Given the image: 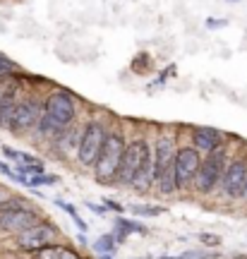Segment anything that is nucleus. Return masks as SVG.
Returning <instances> with one entry per match:
<instances>
[{
    "mask_svg": "<svg viewBox=\"0 0 247 259\" xmlns=\"http://www.w3.org/2000/svg\"><path fill=\"white\" fill-rule=\"evenodd\" d=\"M226 24V19H207V29H219Z\"/></svg>",
    "mask_w": 247,
    "mask_h": 259,
    "instance_id": "obj_23",
    "label": "nucleus"
},
{
    "mask_svg": "<svg viewBox=\"0 0 247 259\" xmlns=\"http://www.w3.org/2000/svg\"><path fill=\"white\" fill-rule=\"evenodd\" d=\"M151 158V149H149V142L147 139H130V144L125 147V154H122V161H120V168H118V180L122 185H130L132 178L137 173L139 168L144 166V161Z\"/></svg>",
    "mask_w": 247,
    "mask_h": 259,
    "instance_id": "obj_6",
    "label": "nucleus"
},
{
    "mask_svg": "<svg viewBox=\"0 0 247 259\" xmlns=\"http://www.w3.org/2000/svg\"><path fill=\"white\" fill-rule=\"evenodd\" d=\"M58 176H46V173H38V176L29 178V187H38V185H58Z\"/></svg>",
    "mask_w": 247,
    "mask_h": 259,
    "instance_id": "obj_20",
    "label": "nucleus"
},
{
    "mask_svg": "<svg viewBox=\"0 0 247 259\" xmlns=\"http://www.w3.org/2000/svg\"><path fill=\"white\" fill-rule=\"evenodd\" d=\"M192 147L197 151H214V149L223 147V135L214 127H194L192 130Z\"/></svg>",
    "mask_w": 247,
    "mask_h": 259,
    "instance_id": "obj_12",
    "label": "nucleus"
},
{
    "mask_svg": "<svg viewBox=\"0 0 247 259\" xmlns=\"http://www.w3.org/2000/svg\"><path fill=\"white\" fill-rule=\"evenodd\" d=\"M36 221H38V213L34 211L31 206L0 211V231H5V233H15V235H19L22 231L31 228Z\"/></svg>",
    "mask_w": 247,
    "mask_h": 259,
    "instance_id": "obj_11",
    "label": "nucleus"
},
{
    "mask_svg": "<svg viewBox=\"0 0 247 259\" xmlns=\"http://www.w3.org/2000/svg\"><path fill=\"white\" fill-rule=\"evenodd\" d=\"M36 259H82L79 257V252L72 250V247H65V245H46V247H41V250L34 252Z\"/></svg>",
    "mask_w": 247,
    "mask_h": 259,
    "instance_id": "obj_15",
    "label": "nucleus"
},
{
    "mask_svg": "<svg viewBox=\"0 0 247 259\" xmlns=\"http://www.w3.org/2000/svg\"><path fill=\"white\" fill-rule=\"evenodd\" d=\"M125 147H128V142L122 137V132H108L106 135V142H103V147L99 151V158L94 161V176H96L99 183H110L113 178L118 176Z\"/></svg>",
    "mask_w": 247,
    "mask_h": 259,
    "instance_id": "obj_1",
    "label": "nucleus"
},
{
    "mask_svg": "<svg viewBox=\"0 0 247 259\" xmlns=\"http://www.w3.org/2000/svg\"><path fill=\"white\" fill-rule=\"evenodd\" d=\"M8 197H10V192H8V190H5V187H0V204L5 202Z\"/></svg>",
    "mask_w": 247,
    "mask_h": 259,
    "instance_id": "obj_27",
    "label": "nucleus"
},
{
    "mask_svg": "<svg viewBox=\"0 0 247 259\" xmlns=\"http://www.w3.org/2000/svg\"><path fill=\"white\" fill-rule=\"evenodd\" d=\"M226 149L219 147L214 149V151H209L207 154V158L199 163V170H197V176H194V187L199 190L201 194L211 192L214 187H216V183L221 180V176H223V170H226Z\"/></svg>",
    "mask_w": 247,
    "mask_h": 259,
    "instance_id": "obj_4",
    "label": "nucleus"
},
{
    "mask_svg": "<svg viewBox=\"0 0 247 259\" xmlns=\"http://www.w3.org/2000/svg\"><path fill=\"white\" fill-rule=\"evenodd\" d=\"M44 115H48L51 120L58 122L60 130H67L70 125H74V118H77L74 94H70L67 89H53L44 99Z\"/></svg>",
    "mask_w": 247,
    "mask_h": 259,
    "instance_id": "obj_3",
    "label": "nucleus"
},
{
    "mask_svg": "<svg viewBox=\"0 0 247 259\" xmlns=\"http://www.w3.org/2000/svg\"><path fill=\"white\" fill-rule=\"evenodd\" d=\"M70 216H72V221L77 223V226H79V231H87V223H84L82 219H79V216H77V211H74V213H70Z\"/></svg>",
    "mask_w": 247,
    "mask_h": 259,
    "instance_id": "obj_24",
    "label": "nucleus"
},
{
    "mask_svg": "<svg viewBox=\"0 0 247 259\" xmlns=\"http://www.w3.org/2000/svg\"><path fill=\"white\" fill-rule=\"evenodd\" d=\"M201 156L194 147H183L175 151V161H173V180H175V190H185L190 185L199 170Z\"/></svg>",
    "mask_w": 247,
    "mask_h": 259,
    "instance_id": "obj_7",
    "label": "nucleus"
},
{
    "mask_svg": "<svg viewBox=\"0 0 247 259\" xmlns=\"http://www.w3.org/2000/svg\"><path fill=\"white\" fill-rule=\"evenodd\" d=\"M41 111H44V101H38L34 96H22L15 106V115H12V122H10V132H29V130L36 127L38 118H41Z\"/></svg>",
    "mask_w": 247,
    "mask_h": 259,
    "instance_id": "obj_8",
    "label": "nucleus"
},
{
    "mask_svg": "<svg viewBox=\"0 0 247 259\" xmlns=\"http://www.w3.org/2000/svg\"><path fill=\"white\" fill-rule=\"evenodd\" d=\"M55 238H58V228H55L53 223L36 221L31 228L19 233L17 245L27 252H36V250H41V247H46V245H53Z\"/></svg>",
    "mask_w": 247,
    "mask_h": 259,
    "instance_id": "obj_9",
    "label": "nucleus"
},
{
    "mask_svg": "<svg viewBox=\"0 0 247 259\" xmlns=\"http://www.w3.org/2000/svg\"><path fill=\"white\" fill-rule=\"evenodd\" d=\"M151 183H154V156L147 158V161H144V166L135 173L130 187H132V190H137V192H149Z\"/></svg>",
    "mask_w": 247,
    "mask_h": 259,
    "instance_id": "obj_14",
    "label": "nucleus"
},
{
    "mask_svg": "<svg viewBox=\"0 0 247 259\" xmlns=\"http://www.w3.org/2000/svg\"><path fill=\"white\" fill-rule=\"evenodd\" d=\"M87 206H89L92 211H96V213H103V206H96V204H92V202H87Z\"/></svg>",
    "mask_w": 247,
    "mask_h": 259,
    "instance_id": "obj_26",
    "label": "nucleus"
},
{
    "mask_svg": "<svg viewBox=\"0 0 247 259\" xmlns=\"http://www.w3.org/2000/svg\"><path fill=\"white\" fill-rule=\"evenodd\" d=\"M130 70H132L135 74H139V77H149V74L156 72L154 58L149 56L147 51H142V53H137V56L132 58V63H130Z\"/></svg>",
    "mask_w": 247,
    "mask_h": 259,
    "instance_id": "obj_16",
    "label": "nucleus"
},
{
    "mask_svg": "<svg viewBox=\"0 0 247 259\" xmlns=\"http://www.w3.org/2000/svg\"><path fill=\"white\" fill-rule=\"evenodd\" d=\"M17 101H3L0 103V127L3 130H10V122H12V115H15V106H17Z\"/></svg>",
    "mask_w": 247,
    "mask_h": 259,
    "instance_id": "obj_17",
    "label": "nucleus"
},
{
    "mask_svg": "<svg viewBox=\"0 0 247 259\" xmlns=\"http://www.w3.org/2000/svg\"><path fill=\"white\" fill-rule=\"evenodd\" d=\"M247 183V161L245 158H235L230 161L223 176H221V185H223V194H228L230 199H240L242 187Z\"/></svg>",
    "mask_w": 247,
    "mask_h": 259,
    "instance_id": "obj_10",
    "label": "nucleus"
},
{
    "mask_svg": "<svg viewBox=\"0 0 247 259\" xmlns=\"http://www.w3.org/2000/svg\"><path fill=\"white\" fill-rule=\"evenodd\" d=\"M233 3H235V0H233Z\"/></svg>",
    "mask_w": 247,
    "mask_h": 259,
    "instance_id": "obj_30",
    "label": "nucleus"
},
{
    "mask_svg": "<svg viewBox=\"0 0 247 259\" xmlns=\"http://www.w3.org/2000/svg\"><path fill=\"white\" fill-rule=\"evenodd\" d=\"M22 74L12 72V74H3L0 77V103L3 101H17L22 99Z\"/></svg>",
    "mask_w": 247,
    "mask_h": 259,
    "instance_id": "obj_13",
    "label": "nucleus"
},
{
    "mask_svg": "<svg viewBox=\"0 0 247 259\" xmlns=\"http://www.w3.org/2000/svg\"><path fill=\"white\" fill-rule=\"evenodd\" d=\"M106 135H108V130L99 120H92L82 130V137H79V144H77V161L82 166H94V161L99 158V151L103 147V142H106Z\"/></svg>",
    "mask_w": 247,
    "mask_h": 259,
    "instance_id": "obj_5",
    "label": "nucleus"
},
{
    "mask_svg": "<svg viewBox=\"0 0 247 259\" xmlns=\"http://www.w3.org/2000/svg\"><path fill=\"white\" fill-rule=\"evenodd\" d=\"M101 259H113V257L110 254H101Z\"/></svg>",
    "mask_w": 247,
    "mask_h": 259,
    "instance_id": "obj_29",
    "label": "nucleus"
},
{
    "mask_svg": "<svg viewBox=\"0 0 247 259\" xmlns=\"http://www.w3.org/2000/svg\"><path fill=\"white\" fill-rule=\"evenodd\" d=\"M130 211L137 213V216H161V213H166V209L163 206H154V204H132Z\"/></svg>",
    "mask_w": 247,
    "mask_h": 259,
    "instance_id": "obj_18",
    "label": "nucleus"
},
{
    "mask_svg": "<svg viewBox=\"0 0 247 259\" xmlns=\"http://www.w3.org/2000/svg\"><path fill=\"white\" fill-rule=\"evenodd\" d=\"M106 206H108V209H113V211H122V206H120L118 202H110V199H106Z\"/></svg>",
    "mask_w": 247,
    "mask_h": 259,
    "instance_id": "obj_25",
    "label": "nucleus"
},
{
    "mask_svg": "<svg viewBox=\"0 0 247 259\" xmlns=\"http://www.w3.org/2000/svg\"><path fill=\"white\" fill-rule=\"evenodd\" d=\"M130 233H139V235H147V226H142L139 221H125V219H118Z\"/></svg>",
    "mask_w": 247,
    "mask_h": 259,
    "instance_id": "obj_21",
    "label": "nucleus"
},
{
    "mask_svg": "<svg viewBox=\"0 0 247 259\" xmlns=\"http://www.w3.org/2000/svg\"><path fill=\"white\" fill-rule=\"evenodd\" d=\"M115 238L113 235H101L99 240L94 242V250L99 252V254H113V250H115Z\"/></svg>",
    "mask_w": 247,
    "mask_h": 259,
    "instance_id": "obj_19",
    "label": "nucleus"
},
{
    "mask_svg": "<svg viewBox=\"0 0 247 259\" xmlns=\"http://www.w3.org/2000/svg\"><path fill=\"white\" fill-rule=\"evenodd\" d=\"M199 242H204V245H214V247H216V245H221V238L219 235H211V233H201Z\"/></svg>",
    "mask_w": 247,
    "mask_h": 259,
    "instance_id": "obj_22",
    "label": "nucleus"
},
{
    "mask_svg": "<svg viewBox=\"0 0 247 259\" xmlns=\"http://www.w3.org/2000/svg\"><path fill=\"white\" fill-rule=\"evenodd\" d=\"M240 199H247V183H245V187H242V194H240Z\"/></svg>",
    "mask_w": 247,
    "mask_h": 259,
    "instance_id": "obj_28",
    "label": "nucleus"
},
{
    "mask_svg": "<svg viewBox=\"0 0 247 259\" xmlns=\"http://www.w3.org/2000/svg\"><path fill=\"white\" fill-rule=\"evenodd\" d=\"M154 180H158L161 192L168 194L175 190V180H173V161H175V139L163 135V137L156 139L154 147Z\"/></svg>",
    "mask_w": 247,
    "mask_h": 259,
    "instance_id": "obj_2",
    "label": "nucleus"
}]
</instances>
